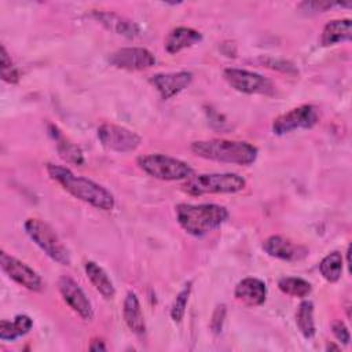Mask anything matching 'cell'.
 <instances>
[{
  "mask_svg": "<svg viewBox=\"0 0 352 352\" xmlns=\"http://www.w3.org/2000/svg\"><path fill=\"white\" fill-rule=\"evenodd\" d=\"M47 172L52 180L59 183L74 198L100 210H111L114 208L113 194L94 180L76 176L70 169L55 164H47Z\"/></svg>",
  "mask_w": 352,
  "mask_h": 352,
  "instance_id": "obj_1",
  "label": "cell"
},
{
  "mask_svg": "<svg viewBox=\"0 0 352 352\" xmlns=\"http://www.w3.org/2000/svg\"><path fill=\"white\" fill-rule=\"evenodd\" d=\"M175 212L179 226L192 236H204L228 219V210L217 204H179Z\"/></svg>",
  "mask_w": 352,
  "mask_h": 352,
  "instance_id": "obj_2",
  "label": "cell"
},
{
  "mask_svg": "<svg viewBox=\"0 0 352 352\" xmlns=\"http://www.w3.org/2000/svg\"><path fill=\"white\" fill-rule=\"evenodd\" d=\"M190 148L201 158L235 165H250L256 161L258 154L257 147L248 142L227 139L197 140L191 143Z\"/></svg>",
  "mask_w": 352,
  "mask_h": 352,
  "instance_id": "obj_3",
  "label": "cell"
},
{
  "mask_svg": "<svg viewBox=\"0 0 352 352\" xmlns=\"http://www.w3.org/2000/svg\"><path fill=\"white\" fill-rule=\"evenodd\" d=\"M245 186L246 180L236 173H204L188 177L183 190L190 195L234 194L242 191Z\"/></svg>",
  "mask_w": 352,
  "mask_h": 352,
  "instance_id": "obj_4",
  "label": "cell"
},
{
  "mask_svg": "<svg viewBox=\"0 0 352 352\" xmlns=\"http://www.w3.org/2000/svg\"><path fill=\"white\" fill-rule=\"evenodd\" d=\"M138 165L147 175L166 182L187 180L194 175V169L187 162L165 154L140 155Z\"/></svg>",
  "mask_w": 352,
  "mask_h": 352,
  "instance_id": "obj_5",
  "label": "cell"
},
{
  "mask_svg": "<svg viewBox=\"0 0 352 352\" xmlns=\"http://www.w3.org/2000/svg\"><path fill=\"white\" fill-rule=\"evenodd\" d=\"M29 238L54 261L60 265H70V254L56 232L40 219H28L23 224Z\"/></svg>",
  "mask_w": 352,
  "mask_h": 352,
  "instance_id": "obj_6",
  "label": "cell"
},
{
  "mask_svg": "<svg viewBox=\"0 0 352 352\" xmlns=\"http://www.w3.org/2000/svg\"><path fill=\"white\" fill-rule=\"evenodd\" d=\"M223 76H224V80L235 91L250 94V95L257 94V95H267V96H271L275 94L274 82L270 78L256 72L230 67L224 70Z\"/></svg>",
  "mask_w": 352,
  "mask_h": 352,
  "instance_id": "obj_7",
  "label": "cell"
},
{
  "mask_svg": "<svg viewBox=\"0 0 352 352\" xmlns=\"http://www.w3.org/2000/svg\"><path fill=\"white\" fill-rule=\"evenodd\" d=\"M319 121V110L314 104H302L278 116L272 122L275 135H286L297 129H311Z\"/></svg>",
  "mask_w": 352,
  "mask_h": 352,
  "instance_id": "obj_8",
  "label": "cell"
},
{
  "mask_svg": "<svg viewBox=\"0 0 352 352\" xmlns=\"http://www.w3.org/2000/svg\"><path fill=\"white\" fill-rule=\"evenodd\" d=\"M98 139L107 150L116 153L135 151L142 143V138L136 132L111 122L102 124L98 128Z\"/></svg>",
  "mask_w": 352,
  "mask_h": 352,
  "instance_id": "obj_9",
  "label": "cell"
},
{
  "mask_svg": "<svg viewBox=\"0 0 352 352\" xmlns=\"http://www.w3.org/2000/svg\"><path fill=\"white\" fill-rule=\"evenodd\" d=\"M0 264L3 271L16 283L32 292H40L43 289L41 276L28 264L8 254L7 252L0 253Z\"/></svg>",
  "mask_w": 352,
  "mask_h": 352,
  "instance_id": "obj_10",
  "label": "cell"
},
{
  "mask_svg": "<svg viewBox=\"0 0 352 352\" xmlns=\"http://www.w3.org/2000/svg\"><path fill=\"white\" fill-rule=\"evenodd\" d=\"M109 63L124 70H144L155 65V56L143 47H125L110 54Z\"/></svg>",
  "mask_w": 352,
  "mask_h": 352,
  "instance_id": "obj_11",
  "label": "cell"
},
{
  "mask_svg": "<svg viewBox=\"0 0 352 352\" xmlns=\"http://www.w3.org/2000/svg\"><path fill=\"white\" fill-rule=\"evenodd\" d=\"M59 292L66 304L84 320L94 319V308L80 285L69 276H60L58 280Z\"/></svg>",
  "mask_w": 352,
  "mask_h": 352,
  "instance_id": "obj_12",
  "label": "cell"
},
{
  "mask_svg": "<svg viewBox=\"0 0 352 352\" xmlns=\"http://www.w3.org/2000/svg\"><path fill=\"white\" fill-rule=\"evenodd\" d=\"M192 81V73L182 70L173 73H157L150 78V84L158 91L162 99H170Z\"/></svg>",
  "mask_w": 352,
  "mask_h": 352,
  "instance_id": "obj_13",
  "label": "cell"
},
{
  "mask_svg": "<svg viewBox=\"0 0 352 352\" xmlns=\"http://www.w3.org/2000/svg\"><path fill=\"white\" fill-rule=\"evenodd\" d=\"M263 249L267 254L285 261H298L308 256V249L302 245L294 243L280 235H271L263 243Z\"/></svg>",
  "mask_w": 352,
  "mask_h": 352,
  "instance_id": "obj_14",
  "label": "cell"
},
{
  "mask_svg": "<svg viewBox=\"0 0 352 352\" xmlns=\"http://www.w3.org/2000/svg\"><path fill=\"white\" fill-rule=\"evenodd\" d=\"M91 15L102 26H104L107 30H110L116 34H120V36H124L128 38H135L140 34L139 26L133 21H131L120 14H116L111 11L110 12L109 11H94Z\"/></svg>",
  "mask_w": 352,
  "mask_h": 352,
  "instance_id": "obj_15",
  "label": "cell"
},
{
  "mask_svg": "<svg viewBox=\"0 0 352 352\" xmlns=\"http://www.w3.org/2000/svg\"><path fill=\"white\" fill-rule=\"evenodd\" d=\"M234 296L236 300L249 307H257L265 301L267 287L261 279L250 276L238 282L234 290Z\"/></svg>",
  "mask_w": 352,
  "mask_h": 352,
  "instance_id": "obj_16",
  "label": "cell"
},
{
  "mask_svg": "<svg viewBox=\"0 0 352 352\" xmlns=\"http://www.w3.org/2000/svg\"><path fill=\"white\" fill-rule=\"evenodd\" d=\"M202 40V34L187 26H179L169 32L165 38V50L169 54H177L184 48H188L194 44H198Z\"/></svg>",
  "mask_w": 352,
  "mask_h": 352,
  "instance_id": "obj_17",
  "label": "cell"
},
{
  "mask_svg": "<svg viewBox=\"0 0 352 352\" xmlns=\"http://www.w3.org/2000/svg\"><path fill=\"white\" fill-rule=\"evenodd\" d=\"M122 316H124L126 326L135 334L142 336L146 333L144 315L142 312V307H140L136 293H133V292L126 293V296L124 298V305H122Z\"/></svg>",
  "mask_w": 352,
  "mask_h": 352,
  "instance_id": "obj_18",
  "label": "cell"
},
{
  "mask_svg": "<svg viewBox=\"0 0 352 352\" xmlns=\"http://www.w3.org/2000/svg\"><path fill=\"white\" fill-rule=\"evenodd\" d=\"M351 37H352L351 19H334L324 25L320 34V44L323 47H329L342 41H349Z\"/></svg>",
  "mask_w": 352,
  "mask_h": 352,
  "instance_id": "obj_19",
  "label": "cell"
},
{
  "mask_svg": "<svg viewBox=\"0 0 352 352\" xmlns=\"http://www.w3.org/2000/svg\"><path fill=\"white\" fill-rule=\"evenodd\" d=\"M84 270L89 282L106 300H111L116 296V289L110 276L99 264L95 261H87L84 264Z\"/></svg>",
  "mask_w": 352,
  "mask_h": 352,
  "instance_id": "obj_20",
  "label": "cell"
},
{
  "mask_svg": "<svg viewBox=\"0 0 352 352\" xmlns=\"http://www.w3.org/2000/svg\"><path fill=\"white\" fill-rule=\"evenodd\" d=\"M50 131L56 142V150L62 160L73 165H82L85 162L82 151L77 144L65 138L55 125H50Z\"/></svg>",
  "mask_w": 352,
  "mask_h": 352,
  "instance_id": "obj_21",
  "label": "cell"
},
{
  "mask_svg": "<svg viewBox=\"0 0 352 352\" xmlns=\"http://www.w3.org/2000/svg\"><path fill=\"white\" fill-rule=\"evenodd\" d=\"M33 327V320L28 315H16L14 320L3 319L0 322V340L14 341L30 331Z\"/></svg>",
  "mask_w": 352,
  "mask_h": 352,
  "instance_id": "obj_22",
  "label": "cell"
},
{
  "mask_svg": "<svg viewBox=\"0 0 352 352\" xmlns=\"http://www.w3.org/2000/svg\"><path fill=\"white\" fill-rule=\"evenodd\" d=\"M296 324L300 333L305 338H312L315 336V320H314V304L312 301H302L296 312Z\"/></svg>",
  "mask_w": 352,
  "mask_h": 352,
  "instance_id": "obj_23",
  "label": "cell"
},
{
  "mask_svg": "<svg viewBox=\"0 0 352 352\" xmlns=\"http://www.w3.org/2000/svg\"><path fill=\"white\" fill-rule=\"evenodd\" d=\"M342 267H344L342 254L340 252H331L327 256H324L323 260L320 261L319 271L327 282L334 283L341 278Z\"/></svg>",
  "mask_w": 352,
  "mask_h": 352,
  "instance_id": "obj_24",
  "label": "cell"
},
{
  "mask_svg": "<svg viewBox=\"0 0 352 352\" xmlns=\"http://www.w3.org/2000/svg\"><path fill=\"white\" fill-rule=\"evenodd\" d=\"M278 287L282 293L292 296V297H307L312 287L311 283L302 278H296V276H283L278 280Z\"/></svg>",
  "mask_w": 352,
  "mask_h": 352,
  "instance_id": "obj_25",
  "label": "cell"
},
{
  "mask_svg": "<svg viewBox=\"0 0 352 352\" xmlns=\"http://www.w3.org/2000/svg\"><path fill=\"white\" fill-rule=\"evenodd\" d=\"M191 285H192L191 282H187L184 285V287L177 293V296H176L173 304H172L170 318L176 323L182 322V319L184 318L187 302H188V297H190V293H191Z\"/></svg>",
  "mask_w": 352,
  "mask_h": 352,
  "instance_id": "obj_26",
  "label": "cell"
},
{
  "mask_svg": "<svg viewBox=\"0 0 352 352\" xmlns=\"http://www.w3.org/2000/svg\"><path fill=\"white\" fill-rule=\"evenodd\" d=\"M0 67H1V78L6 82L15 84L19 81L18 69L14 66L11 56L8 55L4 45H1V55H0Z\"/></svg>",
  "mask_w": 352,
  "mask_h": 352,
  "instance_id": "obj_27",
  "label": "cell"
},
{
  "mask_svg": "<svg viewBox=\"0 0 352 352\" xmlns=\"http://www.w3.org/2000/svg\"><path fill=\"white\" fill-rule=\"evenodd\" d=\"M224 319H226V305L224 304H219L213 314H212V319H210V330L214 333V334H219L223 329V323H224Z\"/></svg>",
  "mask_w": 352,
  "mask_h": 352,
  "instance_id": "obj_28",
  "label": "cell"
},
{
  "mask_svg": "<svg viewBox=\"0 0 352 352\" xmlns=\"http://www.w3.org/2000/svg\"><path fill=\"white\" fill-rule=\"evenodd\" d=\"M331 331H333L334 337H336L340 342H342V344H345V345L349 344V341H351L349 330H348V327L345 326V323H344L342 320H334V322H331Z\"/></svg>",
  "mask_w": 352,
  "mask_h": 352,
  "instance_id": "obj_29",
  "label": "cell"
},
{
  "mask_svg": "<svg viewBox=\"0 0 352 352\" xmlns=\"http://www.w3.org/2000/svg\"><path fill=\"white\" fill-rule=\"evenodd\" d=\"M333 6H338V3H329V1H304L300 4L301 8H304L305 11H314V12H323L329 8H331Z\"/></svg>",
  "mask_w": 352,
  "mask_h": 352,
  "instance_id": "obj_30",
  "label": "cell"
},
{
  "mask_svg": "<svg viewBox=\"0 0 352 352\" xmlns=\"http://www.w3.org/2000/svg\"><path fill=\"white\" fill-rule=\"evenodd\" d=\"M264 65H267L268 67H272V69H280L283 72H289L293 69L292 65H289L287 62H279V60H274L272 58H261L260 59Z\"/></svg>",
  "mask_w": 352,
  "mask_h": 352,
  "instance_id": "obj_31",
  "label": "cell"
},
{
  "mask_svg": "<svg viewBox=\"0 0 352 352\" xmlns=\"http://www.w3.org/2000/svg\"><path fill=\"white\" fill-rule=\"evenodd\" d=\"M89 349H91V351H106V345L103 344V341H100V340H95V341H92V342H91Z\"/></svg>",
  "mask_w": 352,
  "mask_h": 352,
  "instance_id": "obj_32",
  "label": "cell"
}]
</instances>
